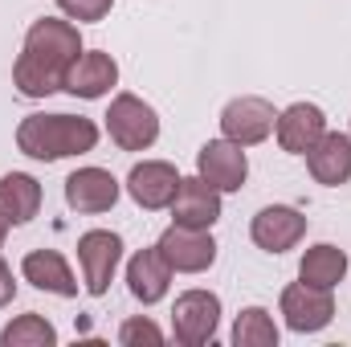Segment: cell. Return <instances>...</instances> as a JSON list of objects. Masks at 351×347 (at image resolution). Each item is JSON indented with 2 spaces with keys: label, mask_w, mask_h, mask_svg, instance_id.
Instances as JSON below:
<instances>
[{
  "label": "cell",
  "mask_w": 351,
  "mask_h": 347,
  "mask_svg": "<svg viewBox=\"0 0 351 347\" xmlns=\"http://www.w3.org/2000/svg\"><path fill=\"white\" fill-rule=\"evenodd\" d=\"M119 344L123 347H160L164 344V331L152 323V319H127L123 327H119Z\"/></svg>",
  "instance_id": "obj_24"
},
{
  "label": "cell",
  "mask_w": 351,
  "mask_h": 347,
  "mask_svg": "<svg viewBox=\"0 0 351 347\" xmlns=\"http://www.w3.org/2000/svg\"><path fill=\"white\" fill-rule=\"evenodd\" d=\"M123 261V237L110 229H90L78 237V265H82V286L86 294H106L114 270Z\"/></svg>",
  "instance_id": "obj_5"
},
{
  "label": "cell",
  "mask_w": 351,
  "mask_h": 347,
  "mask_svg": "<svg viewBox=\"0 0 351 347\" xmlns=\"http://www.w3.org/2000/svg\"><path fill=\"white\" fill-rule=\"evenodd\" d=\"M0 344L4 347H53L58 344V331L45 315H21L12 319L4 331H0Z\"/></svg>",
  "instance_id": "obj_23"
},
{
  "label": "cell",
  "mask_w": 351,
  "mask_h": 347,
  "mask_svg": "<svg viewBox=\"0 0 351 347\" xmlns=\"http://www.w3.org/2000/svg\"><path fill=\"white\" fill-rule=\"evenodd\" d=\"M119 200V180L106 168H78L66 180V204L74 213H106Z\"/></svg>",
  "instance_id": "obj_15"
},
{
  "label": "cell",
  "mask_w": 351,
  "mask_h": 347,
  "mask_svg": "<svg viewBox=\"0 0 351 347\" xmlns=\"http://www.w3.org/2000/svg\"><path fill=\"white\" fill-rule=\"evenodd\" d=\"M160 254L168 258L172 274H204L213 261H217V241L208 229H184V225H172L164 229V237L156 241Z\"/></svg>",
  "instance_id": "obj_8"
},
{
  "label": "cell",
  "mask_w": 351,
  "mask_h": 347,
  "mask_svg": "<svg viewBox=\"0 0 351 347\" xmlns=\"http://www.w3.org/2000/svg\"><path fill=\"white\" fill-rule=\"evenodd\" d=\"M25 53H33L37 62L53 66V70H70L74 58L82 53V37H78V25L70 21H58V16H41L29 25L25 33Z\"/></svg>",
  "instance_id": "obj_4"
},
{
  "label": "cell",
  "mask_w": 351,
  "mask_h": 347,
  "mask_svg": "<svg viewBox=\"0 0 351 347\" xmlns=\"http://www.w3.org/2000/svg\"><path fill=\"white\" fill-rule=\"evenodd\" d=\"M343 274H348V254L339 250V246H331V241H319V246H311L302 261H298V278L302 282H311V286H339L343 282Z\"/></svg>",
  "instance_id": "obj_19"
},
{
  "label": "cell",
  "mask_w": 351,
  "mask_h": 347,
  "mask_svg": "<svg viewBox=\"0 0 351 347\" xmlns=\"http://www.w3.org/2000/svg\"><path fill=\"white\" fill-rule=\"evenodd\" d=\"M180 180H184V176L176 172L168 160H143V164H135L131 176H127V192H131V200H135L139 208L156 213V208H168V204H172Z\"/></svg>",
  "instance_id": "obj_12"
},
{
  "label": "cell",
  "mask_w": 351,
  "mask_h": 347,
  "mask_svg": "<svg viewBox=\"0 0 351 347\" xmlns=\"http://www.w3.org/2000/svg\"><path fill=\"white\" fill-rule=\"evenodd\" d=\"M250 237L265 254H286V250H294L306 237V217L298 208H290V204H269V208H262L254 217Z\"/></svg>",
  "instance_id": "obj_11"
},
{
  "label": "cell",
  "mask_w": 351,
  "mask_h": 347,
  "mask_svg": "<svg viewBox=\"0 0 351 347\" xmlns=\"http://www.w3.org/2000/svg\"><path fill=\"white\" fill-rule=\"evenodd\" d=\"M12 298H16V282H12V270L4 265V258H0V311H4Z\"/></svg>",
  "instance_id": "obj_26"
},
{
  "label": "cell",
  "mask_w": 351,
  "mask_h": 347,
  "mask_svg": "<svg viewBox=\"0 0 351 347\" xmlns=\"http://www.w3.org/2000/svg\"><path fill=\"white\" fill-rule=\"evenodd\" d=\"M0 208L12 217V225L33 221L37 208H41V184H37L33 176H25V172L0 176Z\"/></svg>",
  "instance_id": "obj_20"
},
{
  "label": "cell",
  "mask_w": 351,
  "mask_h": 347,
  "mask_svg": "<svg viewBox=\"0 0 351 347\" xmlns=\"http://www.w3.org/2000/svg\"><path fill=\"white\" fill-rule=\"evenodd\" d=\"M12 86L21 90L25 98H45V94L66 86V74L53 70V66H45V62H37L33 53H21L16 66H12Z\"/></svg>",
  "instance_id": "obj_21"
},
{
  "label": "cell",
  "mask_w": 351,
  "mask_h": 347,
  "mask_svg": "<svg viewBox=\"0 0 351 347\" xmlns=\"http://www.w3.org/2000/svg\"><path fill=\"white\" fill-rule=\"evenodd\" d=\"M233 344L237 347H278V323L262 307H245L233 323Z\"/></svg>",
  "instance_id": "obj_22"
},
{
  "label": "cell",
  "mask_w": 351,
  "mask_h": 347,
  "mask_svg": "<svg viewBox=\"0 0 351 347\" xmlns=\"http://www.w3.org/2000/svg\"><path fill=\"white\" fill-rule=\"evenodd\" d=\"M274 123H278V115H274V106L258 98V94H241V98H233L225 110H221V131H225V139H233V143H241V147H254V143H262L274 135Z\"/></svg>",
  "instance_id": "obj_7"
},
{
  "label": "cell",
  "mask_w": 351,
  "mask_h": 347,
  "mask_svg": "<svg viewBox=\"0 0 351 347\" xmlns=\"http://www.w3.org/2000/svg\"><path fill=\"white\" fill-rule=\"evenodd\" d=\"M196 176L208 180L217 192H237L250 176V160L241 152V143L233 139H208L196 156Z\"/></svg>",
  "instance_id": "obj_9"
},
{
  "label": "cell",
  "mask_w": 351,
  "mask_h": 347,
  "mask_svg": "<svg viewBox=\"0 0 351 347\" xmlns=\"http://www.w3.org/2000/svg\"><path fill=\"white\" fill-rule=\"evenodd\" d=\"M21 274H25V282H33L37 290L62 294V298H74V294H78V282H74L70 265H66V258H62L58 250H33V254H25Z\"/></svg>",
  "instance_id": "obj_18"
},
{
  "label": "cell",
  "mask_w": 351,
  "mask_h": 347,
  "mask_svg": "<svg viewBox=\"0 0 351 347\" xmlns=\"http://www.w3.org/2000/svg\"><path fill=\"white\" fill-rule=\"evenodd\" d=\"M306 168L319 184L339 188L351 180V135L343 131H323V139L306 152Z\"/></svg>",
  "instance_id": "obj_16"
},
{
  "label": "cell",
  "mask_w": 351,
  "mask_h": 347,
  "mask_svg": "<svg viewBox=\"0 0 351 347\" xmlns=\"http://www.w3.org/2000/svg\"><path fill=\"white\" fill-rule=\"evenodd\" d=\"M274 131H278L282 152H290V156H306V152L323 139V131H327V115H323L315 102H294V106H286V110L278 115Z\"/></svg>",
  "instance_id": "obj_13"
},
{
  "label": "cell",
  "mask_w": 351,
  "mask_h": 347,
  "mask_svg": "<svg viewBox=\"0 0 351 347\" xmlns=\"http://www.w3.org/2000/svg\"><path fill=\"white\" fill-rule=\"evenodd\" d=\"M114 82H119L114 58L102 53V49H82L74 58V66L66 70V86L62 90H70L74 98H102V94H110Z\"/></svg>",
  "instance_id": "obj_14"
},
{
  "label": "cell",
  "mask_w": 351,
  "mask_h": 347,
  "mask_svg": "<svg viewBox=\"0 0 351 347\" xmlns=\"http://www.w3.org/2000/svg\"><path fill=\"white\" fill-rule=\"evenodd\" d=\"M127 286H131V294H135L143 307H152V302H160V298L168 294V286H172V265L160 254V246L139 250L135 258L127 261Z\"/></svg>",
  "instance_id": "obj_17"
},
{
  "label": "cell",
  "mask_w": 351,
  "mask_h": 347,
  "mask_svg": "<svg viewBox=\"0 0 351 347\" xmlns=\"http://www.w3.org/2000/svg\"><path fill=\"white\" fill-rule=\"evenodd\" d=\"M282 319L290 331H323L335 319V298L327 286H311V282H294L282 290Z\"/></svg>",
  "instance_id": "obj_6"
},
{
  "label": "cell",
  "mask_w": 351,
  "mask_h": 347,
  "mask_svg": "<svg viewBox=\"0 0 351 347\" xmlns=\"http://www.w3.org/2000/svg\"><path fill=\"white\" fill-rule=\"evenodd\" d=\"M94 143H98V127L94 119L82 115H29L16 127V147L29 160H45V164L94 152Z\"/></svg>",
  "instance_id": "obj_1"
},
{
  "label": "cell",
  "mask_w": 351,
  "mask_h": 347,
  "mask_svg": "<svg viewBox=\"0 0 351 347\" xmlns=\"http://www.w3.org/2000/svg\"><path fill=\"white\" fill-rule=\"evenodd\" d=\"M221 323V298L213 290H184L172 307V335L184 347H200L217 335Z\"/></svg>",
  "instance_id": "obj_3"
},
{
  "label": "cell",
  "mask_w": 351,
  "mask_h": 347,
  "mask_svg": "<svg viewBox=\"0 0 351 347\" xmlns=\"http://www.w3.org/2000/svg\"><path fill=\"white\" fill-rule=\"evenodd\" d=\"M114 0H58V8L70 16V21H102L110 12Z\"/></svg>",
  "instance_id": "obj_25"
},
{
  "label": "cell",
  "mask_w": 351,
  "mask_h": 347,
  "mask_svg": "<svg viewBox=\"0 0 351 347\" xmlns=\"http://www.w3.org/2000/svg\"><path fill=\"white\" fill-rule=\"evenodd\" d=\"M106 131L123 152H147L160 139V115L139 94H114L106 110Z\"/></svg>",
  "instance_id": "obj_2"
},
{
  "label": "cell",
  "mask_w": 351,
  "mask_h": 347,
  "mask_svg": "<svg viewBox=\"0 0 351 347\" xmlns=\"http://www.w3.org/2000/svg\"><path fill=\"white\" fill-rule=\"evenodd\" d=\"M8 229H12V217L0 208V246H4V237H8Z\"/></svg>",
  "instance_id": "obj_27"
},
{
  "label": "cell",
  "mask_w": 351,
  "mask_h": 347,
  "mask_svg": "<svg viewBox=\"0 0 351 347\" xmlns=\"http://www.w3.org/2000/svg\"><path fill=\"white\" fill-rule=\"evenodd\" d=\"M172 225H184V229H213L217 221H221V192L208 184V180H200V176H188V180H180V188H176L172 196Z\"/></svg>",
  "instance_id": "obj_10"
}]
</instances>
